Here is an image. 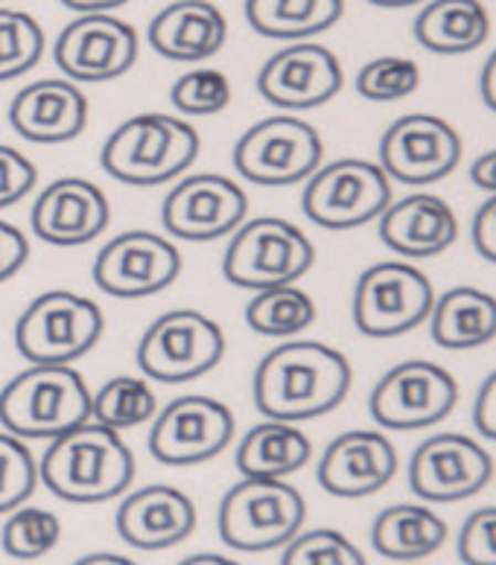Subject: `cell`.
I'll list each match as a JSON object with an SVG mask.
<instances>
[{
    "label": "cell",
    "mask_w": 496,
    "mask_h": 565,
    "mask_svg": "<svg viewBox=\"0 0 496 565\" xmlns=\"http://www.w3.org/2000/svg\"><path fill=\"white\" fill-rule=\"evenodd\" d=\"M313 458V444L295 423L266 420L236 446V469L243 478H286Z\"/></svg>",
    "instance_id": "obj_29"
},
{
    "label": "cell",
    "mask_w": 496,
    "mask_h": 565,
    "mask_svg": "<svg viewBox=\"0 0 496 565\" xmlns=\"http://www.w3.org/2000/svg\"><path fill=\"white\" fill-rule=\"evenodd\" d=\"M435 307L430 277L409 263H377L353 289V323L368 339H394L421 327Z\"/></svg>",
    "instance_id": "obj_11"
},
{
    "label": "cell",
    "mask_w": 496,
    "mask_h": 565,
    "mask_svg": "<svg viewBox=\"0 0 496 565\" xmlns=\"http://www.w3.org/2000/svg\"><path fill=\"white\" fill-rule=\"evenodd\" d=\"M103 309L67 289L44 291L18 316L15 348L33 364H74L103 339Z\"/></svg>",
    "instance_id": "obj_7"
},
{
    "label": "cell",
    "mask_w": 496,
    "mask_h": 565,
    "mask_svg": "<svg viewBox=\"0 0 496 565\" xmlns=\"http://www.w3.org/2000/svg\"><path fill=\"white\" fill-rule=\"evenodd\" d=\"M345 73L334 50L313 41H293L277 50L257 73V90L266 103L286 111H309L342 90Z\"/></svg>",
    "instance_id": "obj_19"
},
{
    "label": "cell",
    "mask_w": 496,
    "mask_h": 565,
    "mask_svg": "<svg viewBox=\"0 0 496 565\" xmlns=\"http://www.w3.org/2000/svg\"><path fill=\"white\" fill-rule=\"evenodd\" d=\"M176 111L184 117H211L229 108L231 103V79L217 67H196L176 79L170 90Z\"/></svg>",
    "instance_id": "obj_37"
},
{
    "label": "cell",
    "mask_w": 496,
    "mask_h": 565,
    "mask_svg": "<svg viewBox=\"0 0 496 565\" xmlns=\"http://www.w3.org/2000/svg\"><path fill=\"white\" fill-rule=\"evenodd\" d=\"M316 321V303L298 286H275V289L254 291L245 307V323L261 335L272 339H293Z\"/></svg>",
    "instance_id": "obj_31"
},
{
    "label": "cell",
    "mask_w": 496,
    "mask_h": 565,
    "mask_svg": "<svg viewBox=\"0 0 496 565\" xmlns=\"http://www.w3.org/2000/svg\"><path fill=\"white\" fill-rule=\"evenodd\" d=\"M74 565H138V563L129 557H120V554H112V551H99V554H85V557L76 559Z\"/></svg>",
    "instance_id": "obj_47"
},
{
    "label": "cell",
    "mask_w": 496,
    "mask_h": 565,
    "mask_svg": "<svg viewBox=\"0 0 496 565\" xmlns=\"http://www.w3.org/2000/svg\"><path fill=\"white\" fill-rule=\"evenodd\" d=\"M48 39L33 15L0 7V82L33 71L44 56Z\"/></svg>",
    "instance_id": "obj_34"
},
{
    "label": "cell",
    "mask_w": 496,
    "mask_h": 565,
    "mask_svg": "<svg viewBox=\"0 0 496 565\" xmlns=\"http://www.w3.org/2000/svg\"><path fill=\"white\" fill-rule=\"evenodd\" d=\"M39 463L21 437L0 431V516H7L35 493Z\"/></svg>",
    "instance_id": "obj_35"
},
{
    "label": "cell",
    "mask_w": 496,
    "mask_h": 565,
    "mask_svg": "<svg viewBox=\"0 0 496 565\" xmlns=\"http://www.w3.org/2000/svg\"><path fill=\"white\" fill-rule=\"evenodd\" d=\"M12 129L30 143H67L88 126V99L71 79H39L9 106Z\"/></svg>",
    "instance_id": "obj_23"
},
{
    "label": "cell",
    "mask_w": 496,
    "mask_h": 565,
    "mask_svg": "<svg viewBox=\"0 0 496 565\" xmlns=\"http://www.w3.org/2000/svg\"><path fill=\"white\" fill-rule=\"evenodd\" d=\"M199 131L170 114H135L123 120L103 143L99 163L108 175L131 186H158L193 167Z\"/></svg>",
    "instance_id": "obj_4"
},
{
    "label": "cell",
    "mask_w": 496,
    "mask_h": 565,
    "mask_svg": "<svg viewBox=\"0 0 496 565\" xmlns=\"http://www.w3.org/2000/svg\"><path fill=\"white\" fill-rule=\"evenodd\" d=\"M350 382V362L336 348L321 341H284L257 364L252 396L266 420L304 423L342 405Z\"/></svg>",
    "instance_id": "obj_1"
},
{
    "label": "cell",
    "mask_w": 496,
    "mask_h": 565,
    "mask_svg": "<svg viewBox=\"0 0 496 565\" xmlns=\"http://www.w3.org/2000/svg\"><path fill=\"white\" fill-rule=\"evenodd\" d=\"M62 540V522L56 513L44 508L21 504L18 510L7 513L3 531H0V548L3 554L21 563H33L56 548Z\"/></svg>",
    "instance_id": "obj_33"
},
{
    "label": "cell",
    "mask_w": 496,
    "mask_h": 565,
    "mask_svg": "<svg viewBox=\"0 0 496 565\" xmlns=\"http://www.w3.org/2000/svg\"><path fill=\"white\" fill-rule=\"evenodd\" d=\"M316 248L302 227L277 216L243 222L231 234L222 257L225 280L243 289L263 291L275 286H293L313 268Z\"/></svg>",
    "instance_id": "obj_6"
},
{
    "label": "cell",
    "mask_w": 496,
    "mask_h": 565,
    "mask_svg": "<svg viewBox=\"0 0 496 565\" xmlns=\"http://www.w3.org/2000/svg\"><path fill=\"white\" fill-rule=\"evenodd\" d=\"M50 493L71 504H99L126 493L135 481V455L120 431L88 420L50 440L39 463Z\"/></svg>",
    "instance_id": "obj_2"
},
{
    "label": "cell",
    "mask_w": 496,
    "mask_h": 565,
    "mask_svg": "<svg viewBox=\"0 0 496 565\" xmlns=\"http://www.w3.org/2000/svg\"><path fill=\"white\" fill-rule=\"evenodd\" d=\"M112 222L106 193L88 178H59L39 193L30 225L39 239L59 248L94 243Z\"/></svg>",
    "instance_id": "obj_20"
},
{
    "label": "cell",
    "mask_w": 496,
    "mask_h": 565,
    "mask_svg": "<svg viewBox=\"0 0 496 565\" xmlns=\"http://www.w3.org/2000/svg\"><path fill=\"white\" fill-rule=\"evenodd\" d=\"M473 423L488 440H496V371L482 382L476 403H473Z\"/></svg>",
    "instance_id": "obj_43"
},
{
    "label": "cell",
    "mask_w": 496,
    "mask_h": 565,
    "mask_svg": "<svg viewBox=\"0 0 496 565\" xmlns=\"http://www.w3.org/2000/svg\"><path fill=\"white\" fill-rule=\"evenodd\" d=\"M181 275L179 248L152 231H126L94 259V282L112 298H152Z\"/></svg>",
    "instance_id": "obj_17"
},
{
    "label": "cell",
    "mask_w": 496,
    "mask_h": 565,
    "mask_svg": "<svg viewBox=\"0 0 496 565\" xmlns=\"http://www.w3.org/2000/svg\"><path fill=\"white\" fill-rule=\"evenodd\" d=\"M138 47L135 26L108 12H97L80 15L59 33L53 62L71 82H112L135 67Z\"/></svg>",
    "instance_id": "obj_15"
},
{
    "label": "cell",
    "mask_w": 496,
    "mask_h": 565,
    "mask_svg": "<svg viewBox=\"0 0 496 565\" xmlns=\"http://www.w3.org/2000/svg\"><path fill=\"white\" fill-rule=\"evenodd\" d=\"M458 559L464 565H496V508L473 510L458 533Z\"/></svg>",
    "instance_id": "obj_39"
},
{
    "label": "cell",
    "mask_w": 496,
    "mask_h": 565,
    "mask_svg": "<svg viewBox=\"0 0 496 565\" xmlns=\"http://www.w3.org/2000/svg\"><path fill=\"white\" fill-rule=\"evenodd\" d=\"M281 565H368L362 551L339 531H302L284 545Z\"/></svg>",
    "instance_id": "obj_38"
},
{
    "label": "cell",
    "mask_w": 496,
    "mask_h": 565,
    "mask_svg": "<svg viewBox=\"0 0 496 565\" xmlns=\"http://www.w3.org/2000/svg\"><path fill=\"white\" fill-rule=\"evenodd\" d=\"M27 259H30V239L24 231L0 218V282L12 280L27 266Z\"/></svg>",
    "instance_id": "obj_41"
},
{
    "label": "cell",
    "mask_w": 496,
    "mask_h": 565,
    "mask_svg": "<svg viewBox=\"0 0 496 565\" xmlns=\"http://www.w3.org/2000/svg\"><path fill=\"white\" fill-rule=\"evenodd\" d=\"M488 35L490 18L479 0H432L415 18L418 44L441 56L479 50Z\"/></svg>",
    "instance_id": "obj_28"
},
{
    "label": "cell",
    "mask_w": 496,
    "mask_h": 565,
    "mask_svg": "<svg viewBox=\"0 0 496 565\" xmlns=\"http://www.w3.org/2000/svg\"><path fill=\"white\" fill-rule=\"evenodd\" d=\"M155 412H158V399L147 380L140 376H115L97 394H91V420L115 431L149 423Z\"/></svg>",
    "instance_id": "obj_32"
},
{
    "label": "cell",
    "mask_w": 496,
    "mask_h": 565,
    "mask_svg": "<svg viewBox=\"0 0 496 565\" xmlns=\"http://www.w3.org/2000/svg\"><path fill=\"white\" fill-rule=\"evenodd\" d=\"M229 39V21L211 0H176L149 21V47L172 62L217 56Z\"/></svg>",
    "instance_id": "obj_25"
},
{
    "label": "cell",
    "mask_w": 496,
    "mask_h": 565,
    "mask_svg": "<svg viewBox=\"0 0 496 565\" xmlns=\"http://www.w3.org/2000/svg\"><path fill=\"white\" fill-rule=\"evenodd\" d=\"M62 3L80 12V15H97V12H112L117 7H126L129 0H62Z\"/></svg>",
    "instance_id": "obj_46"
},
{
    "label": "cell",
    "mask_w": 496,
    "mask_h": 565,
    "mask_svg": "<svg viewBox=\"0 0 496 565\" xmlns=\"http://www.w3.org/2000/svg\"><path fill=\"white\" fill-rule=\"evenodd\" d=\"M35 181H39L35 163L24 152H18L15 146L0 143V211L27 199Z\"/></svg>",
    "instance_id": "obj_40"
},
{
    "label": "cell",
    "mask_w": 496,
    "mask_h": 565,
    "mask_svg": "<svg viewBox=\"0 0 496 565\" xmlns=\"http://www.w3.org/2000/svg\"><path fill=\"white\" fill-rule=\"evenodd\" d=\"M117 533L138 551H163L190 540L196 531V504L170 484L140 487L123 499L117 510Z\"/></svg>",
    "instance_id": "obj_22"
},
{
    "label": "cell",
    "mask_w": 496,
    "mask_h": 565,
    "mask_svg": "<svg viewBox=\"0 0 496 565\" xmlns=\"http://www.w3.org/2000/svg\"><path fill=\"white\" fill-rule=\"evenodd\" d=\"M398 472V449L380 431H345L318 460V484L336 499H366L380 493Z\"/></svg>",
    "instance_id": "obj_21"
},
{
    "label": "cell",
    "mask_w": 496,
    "mask_h": 565,
    "mask_svg": "<svg viewBox=\"0 0 496 565\" xmlns=\"http://www.w3.org/2000/svg\"><path fill=\"white\" fill-rule=\"evenodd\" d=\"M479 90H482V99H485V106H488L490 111H496V50L490 53L485 67H482Z\"/></svg>",
    "instance_id": "obj_45"
},
{
    "label": "cell",
    "mask_w": 496,
    "mask_h": 565,
    "mask_svg": "<svg viewBox=\"0 0 496 565\" xmlns=\"http://www.w3.org/2000/svg\"><path fill=\"white\" fill-rule=\"evenodd\" d=\"M421 85V67L407 56H380L357 73L359 97L371 103H398Z\"/></svg>",
    "instance_id": "obj_36"
},
{
    "label": "cell",
    "mask_w": 496,
    "mask_h": 565,
    "mask_svg": "<svg viewBox=\"0 0 496 565\" xmlns=\"http://www.w3.org/2000/svg\"><path fill=\"white\" fill-rule=\"evenodd\" d=\"M179 565H240L236 559L222 557V554H193V557H184Z\"/></svg>",
    "instance_id": "obj_48"
},
{
    "label": "cell",
    "mask_w": 496,
    "mask_h": 565,
    "mask_svg": "<svg viewBox=\"0 0 496 565\" xmlns=\"http://www.w3.org/2000/svg\"><path fill=\"white\" fill-rule=\"evenodd\" d=\"M494 458L473 437L444 431L426 437L409 460V487L423 501L450 504L488 487Z\"/></svg>",
    "instance_id": "obj_18"
},
{
    "label": "cell",
    "mask_w": 496,
    "mask_h": 565,
    "mask_svg": "<svg viewBox=\"0 0 496 565\" xmlns=\"http://www.w3.org/2000/svg\"><path fill=\"white\" fill-rule=\"evenodd\" d=\"M234 437V414L213 396L190 394L158 412L149 431V452L167 467H193L217 455Z\"/></svg>",
    "instance_id": "obj_13"
},
{
    "label": "cell",
    "mask_w": 496,
    "mask_h": 565,
    "mask_svg": "<svg viewBox=\"0 0 496 565\" xmlns=\"http://www.w3.org/2000/svg\"><path fill=\"white\" fill-rule=\"evenodd\" d=\"M462 161V138L435 114H407L380 140V170L400 184H435Z\"/></svg>",
    "instance_id": "obj_14"
},
{
    "label": "cell",
    "mask_w": 496,
    "mask_h": 565,
    "mask_svg": "<svg viewBox=\"0 0 496 565\" xmlns=\"http://www.w3.org/2000/svg\"><path fill=\"white\" fill-rule=\"evenodd\" d=\"M368 3H374V7L382 9H407L415 7V3H423V0H368Z\"/></svg>",
    "instance_id": "obj_49"
},
{
    "label": "cell",
    "mask_w": 496,
    "mask_h": 565,
    "mask_svg": "<svg viewBox=\"0 0 496 565\" xmlns=\"http://www.w3.org/2000/svg\"><path fill=\"white\" fill-rule=\"evenodd\" d=\"M380 239L400 257H439L458 239V218L441 195L412 193L382 211Z\"/></svg>",
    "instance_id": "obj_24"
},
{
    "label": "cell",
    "mask_w": 496,
    "mask_h": 565,
    "mask_svg": "<svg viewBox=\"0 0 496 565\" xmlns=\"http://www.w3.org/2000/svg\"><path fill=\"white\" fill-rule=\"evenodd\" d=\"M473 248L488 263H496V195H490L473 216Z\"/></svg>",
    "instance_id": "obj_42"
},
{
    "label": "cell",
    "mask_w": 496,
    "mask_h": 565,
    "mask_svg": "<svg viewBox=\"0 0 496 565\" xmlns=\"http://www.w3.org/2000/svg\"><path fill=\"white\" fill-rule=\"evenodd\" d=\"M471 181L479 190H488L490 195H496V149L479 154L471 167Z\"/></svg>",
    "instance_id": "obj_44"
},
{
    "label": "cell",
    "mask_w": 496,
    "mask_h": 565,
    "mask_svg": "<svg viewBox=\"0 0 496 565\" xmlns=\"http://www.w3.org/2000/svg\"><path fill=\"white\" fill-rule=\"evenodd\" d=\"M391 204V178L380 163L342 158L307 178L302 207L309 222L327 231H350L382 216Z\"/></svg>",
    "instance_id": "obj_10"
},
{
    "label": "cell",
    "mask_w": 496,
    "mask_h": 565,
    "mask_svg": "<svg viewBox=\"0 0 496 565\" xmlns=\"http://www.w3.org/2000/svg\"><path fill=\"white\" fill-rule=\"evenodd\" d=\"M430 332L444 350H473L496 339V298L488 291L458 286L435 300Z\"/></svg>",
    "instance_id": "obj_27"
},
{
    "label": "cell",
    "mask_w": 496,
    "mask_h": 565,
    "mask_svg": "<svg viewBox=\"0 0 496 565\" xmlns=\"http://www.w3.org/2000/svg\"><path fill=\"white\" fill-rule=\"evenodd\" d=\"M225 355L220 323L196 309H172L155 318L138 341V367L144 376L167 385L193 382L213 371Z\"/></svg>",
    "instance_id": "obj_8"
},
{
    "label": "cell",
    "mask_w": 496,
    "mask_h": 565,
    "mask_svg": "<svg viewBox=\"0 0 496 565\" xmlns=\"http://www.w3.org/2000/svg\"><path fill=\"white\" fill-rule=\"evenodd\" d=\"M91 420V391L71 364H33L0 391V423L21 440H56Z\"/></svg>",
    "instance_id": "obj_3"
},
{
    "label": "cell",
    "mask_w": 496,
    "mask_h": 565,
    "mask_svg": "<svg viewBox=\"0 0 496 565\" xmlns=\"http://www.w3.org/2000/svg\"><path fill=\"white\" fill-rule=\"evenodd\" d=\"M307 519V501L286 478H243L220 504V540L234 551L261 554L284 548Z\"/></svg>",
    "instance_id": "obj_5"
},
{
    "label": "cell",
    "mask_w": 496,
    "mask_h": 565,
    "mask_svg": "<svg viewBox=\"0 0 496 565\" xmlns=\"http://www.w3.org/2000/svg\"><path fill=\"white\" fill-rule=\"evenodd\" d=\"M325 143L307 120L275 114L254 122L234 146L236 172L261 186H293L321 167Z\"/></svg>",
    "instance_id": "obj_9"
},
{
    "label": "cell",
    "mask_w": 496,
    "mask_h": 565,
    "mask_svg": "<svg viewBox=\"0 0 496 565\" xmlns=\"http://www.w3.org/2000/svg\"><path fill=\"white\" fill-rule=\"evenodd\" d=\"M249 195L243 186L217 172L181 178L163 199L161 218L167 234L188 243H213L231 236L245 222Z\"/></svg>",
    "instance_id": "obj_16"
},
{
    "label": "cell",
    "mask_w": 496,
    "mask_h": 565,
    "mask_svg": "<svg viewBox=\"0 0 496 565\" xmlns=\"http://www.w3.org/2000/svg\"><path fill=\"white\" fill-rule=\"evenodd\" d=\"M458 403V382L435 362H403L382 373L368 399V412L382 428L412 431L450 417Z\"/></svg>",
    "instance_id": "obj_12"
},
{
    "label": "cell",
    "mask_w": 496,
    "mask_h": 565,
    "mask_svg": "<svg viewBox=\"0 0 496 565\" xmlns=\"http://www.w3.org/2000/svg\"><path fill=\"white\" fill-rule=\"evenodd\" d=\"M450 527L435 510L423 504L386 508L371 525V545L380 557L398 563H418L447 542Z\"/></svg>",
    "instance_id": "obj_26"
},
{
    "label": "cell",
    "mask_w": 496,
    "mask_h": 565,
    "mask_svg": "<svg viewBox=\"0 0 496 565\" xmlns=\"http://www.w3.org/2000/svg\"><path fill=\"white\" fill-rule=\"evenodd\" d=\"M345 0H245L254 33L275 41H309L342 18Z\"/></svg>",
    "instance_id": "obj_30"
}]
</instances>
